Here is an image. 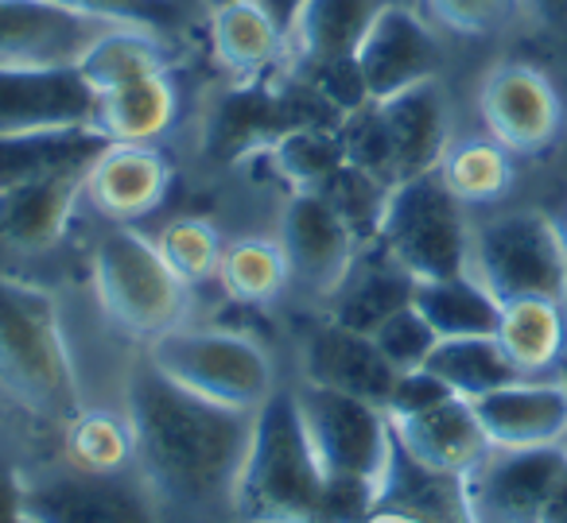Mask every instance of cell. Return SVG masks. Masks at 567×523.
I'll list each match as a JSON object with an SVG mask.
<instances>
[{"label":"cell","mask_w":567,"mask_h":523,"mask_svg":"<svg viewBox=\"0 0 567 523\" xmlns=\"http://www.w3.org/2000/svg\"><path fill=\"white\" fill-rule=\"evenodd\" d=\"M128 430L136 466L152 489L175 500L234 492L249 446L252 411H234L167 380L148 357L128 376Z\"/></svg>","instance_id":"6da1fadb"},{"label":"cell","mask_w":567,"mask_h":523,"mask_svg":"<svg viewBox=\"0 0 567 523\" xmlns=\"http://www.w3.org/2000/svg\"><path fill=\"white\" fill-rule=\"evenodd\" d=\"M327 473L308 438L296 391L276 388L252 411L234 500L245 523H316Z\"/></svg>","instance_id":"7a4b0ae2"},{"label":"cell","mask_w":567,"mask_h":523,"mask_svg":"<svg viewBox=\"0 0 567 523\" xmlns=\"http://www.w3.org/2000/svg\"><path fill=\"white\" fill-rule=\"evenodd\" d=\"M0 388L63 427L86 411L55 299L17 275H0Z\"/></svg>","instance_id":"3957f363"},{"label":"cell","mask_w":567,"mask_h":523,"mask_svg":"<svg viewBox=\"0 0 567 523\" xmlns=\"http://www.w3.org/2000/svg\"><path fill=\"white\" fill-rule=\"evenodd\" d=\"M381 252L412 280H447L471 272V233L463 202L440 171L404 179L389 190L378 226Z\"/></svg>","instance_id":"277c9868"},{"label":"cell","mask_w":567,"mask_h":523,"mask_svg":"<svg viewBox=\"0 0 567 523\" xmlns=\"http://www.w3.org/2000/svg\"><path fill=\"white\" fill-rule=\"evenodd\" d=\"M144 357L179 388L234 411H257L272 396V360L245 334L172 326L152 337Z\"/></svg>","instance_id":"5b68a950"},{"label":"cell","mask_w":567,"mask_h":523,"mask_svg":"<svg viewBox=\"0 0 567 523\" xmlns=\"http://www.w3.org/2000/svg\"><path fill=\"white\" fill-rule=\"evenodd\" d=\"M94 291L102 299V311L125 334L152 342L164 330L179 326L187 283L167 268L156 241L117 226L102 237L94 252Z\"/></svg>","instance_id":"8992f818"},{"label":"cell","mask_w":567,"mask_h":523,"mask_svg":"<svg viewBox=\"0 0 567 523\" xmlns=\"http://www.w3.org/2000/svg\"><path fill=\"white\" fill-rule=\"evenodd\" d=\"M471 268L497 303L567 299V244L551 218L536 210L502 213L471 237Z\"/></svg>","instance_id":"52a82bcc"},{"label":"cell","mask_w":567,"mask_h":523,"mask_svg":"<svg viewBox=\"0 0 567 523\" xmlns=\"http://www.w3.org/2000/svg\"><path fill=\"white\" fill-rule=\"evenodd\" d=\"M308 438L327 477H365L385 489L396 458L393 422L385 407L347 391L303 384L296 391Z\"/></svg>","instance_id":"ba28073f"},{"label":"cell","mask_w":567,"mask_h":523,"mask_svg":"<svg viewBox=\"0 0 567 523\" xmlns=\"http://www.w3.org/2000/svg\"><path fill=\"white\" fill-rule=\"evenodd\" d=\"M319 113H334L316 90L303 82L300 90H272L265 82H241L229 90L210 113L206 125V156L218 164H237L252 151H272L284 136L300 128H331ZM339 117V113H334ZM342 121V117H339Z\"/></svg>","instance_id":"9c48e42d"},{"label":"cell","mask_w":567,"mask_h":523,"mask_svg":"<svg viewBox=\"0 0 567 523\" xmlns=\"http://www.w3.org/2000/svg\"><path fill=\"white\" fill-rule=\"evenodd\" d=\"M567 469L564 446H528V450H497L482 458V466L466 484V508L474 523H536L548 496L556 492Z\"/></svg>","instance_id":"30bf717a"},{"label":"cell","mask_w":567,"mask_h":523,"mask_svg":"<svg viewBox=\"0 0 567 523\" xmlns=\"http://www.w3.org/2000/svg\"><path fill=\"white\" fill-rule=\"evenodd\" d=\"M97 121V94L79 66L0 63V136Z\"/></svg>","instance_id":"8fae6325"},{"label":"cell","mask_w":567,"mask_h":523,"mask_svg":"<svg viewBox=\"0 0 567 523\" xmlns=\"http://www.w3.org/2000/svg\"><path fill=\"white\" fill-rule=\"evenodd\" d=\"M288 272L311 295H334L354 268L358 237L323 195H292L280 221Z\"/></svg>","instance_id":"7c38bea8"},{"label":"cell","mask_w":567,"mask_h":523,"mask_svg":"<svg viewBox=\"0 0 567 523\" xmlns=\"http://www.w3.org/2000/svg\"><path fill=\"white\" fill-rule=\"evenodd\" d=\"M110 28L117 24L82 17L55 0H0V63L79 66Z\"/></svg>","instance_id":"4fadbf2b"},{"label":"cell","mask_w":567,"mask_h":523,"mask_svg":"<svg viewBox=\"0 0 567 523\" xmlns=\"http://www.w3.org/2000/svg\"><path fill=\"white\" fill-rule=\"evenodd\" d=\"M24 523H159L148 492L117 473H71L24 484Z\"/></svg>","instance_id":"5bb4252c"},{"label":"cell","mask_w":567,"mask_h":523,"mask_svg":"<svg viewBox=\"0 0 567 523\" xmlns=\"http://www.w3.org/2000/svg\"><path fill=\"white\" fill-rule=\"evenodd\" d=\"M489 446L497 450H528V446H559L567 438V384L528 380L471 399Z\"/></svg>","instance_id":"9a60e30c"},{"label":"cell","mask_w":567,"mask_h":523,"mask_svg":"<svg viewBox=\"0 0 567 523\" xmlns=\"http://www.w3.org/2000/svg\"><path fill=\"white\" fill-rule=\"evenodd\" d=\"M358 66H362L370 102H389V97L435 79L440 43L409 9L389 4L358 48Z\"/></svg>","instance_id":"2e32d148"},{"label":"cell","mask_w":567,"mask_h":523,"mask_svg":"<svg viewBox=\"0 0 567 523\" xmlns=\"http://www.w3.org/2000/svg\"><path fill=\"white\" fill-rule=\"evenodd\" d=\"M482 121L505 151H540L559 128V102L533 66H497L482 86Z\"/></svg>","instance_id":"e0dca14e"},{"label":"cell","mask_w":567,"mask_h":523,"mask_svg":"<svg viewBox=\"0 0 567 523\" xmlns=\"http://www.w3.org/2000/svg\"><path fill=\"white\" fill-rule=\"evenodd\" d=\"M396 376L401 373L389 365L373 334H358V330L342 326L334 318L327 326L311 330L308 345H303V380L319 384V388L347 391V396L385 407Z\"/></svg>","instance_id":"ac0fdd59"},{"label":"cell","mask_w":567,"mask_h":523,"mask_svg":"<svg viewBox=\"0 0 567 523\" xmlns=\"http://www.w3.org/2000/svg\"><path fill=\"white\" fill-rule=\"evenodd\" d=\"M393 438L396 450L409 453L412 461L451 477H471L489 453V438L474 415V404L463 396H451L447 404L412 419H396Z\"/></svg>","instance_id":"d6986e66"},{"label":"cell","mask_w":567,"mask_h":523,"mask_svg":"<svg viewBox=\"0 0 567 523\" xmlns=\"http://www.w3.org/2000/svg\"><path fill=\"white\" fill-rule=\"evenodd\" d=\"M385 121L389 148H393V187L416 175L440 171L447 156V102L435 79L404 90V94L378 102Z\"/></svg>","instance_id":"ffe728a7"},{"label":"cell","mask_w":567,"mask_h":523,"mask_svg":"<svg viewBox=\"0 0 567 523\" xmlns=\"http://www.w3.org/2000/svg\"><path fill=\"white\" fill-rule=\"evenodd\" d=\"M86 171H59L0 190V241L17 252H48L59 244L74 206L86 195Z\"/></svg>","instance_id":"44dd1931"},{"label":"cell","mask_w":567,"mask_h":523,"mask_svg":"<svg viewBox=\"0 0 567 523\" xmlns=\"http://www.w3.org/2000/svg\"><path fill=\"white\" fill-rule=\"evenodd\" d=\"M172 171L152 144H110L86 171V195L102 213L133 221L156 210Z\"/></svg>","instance_id":"7402d4cb"},{"label":"cell","mask_w":567,"mask_h":523,"mask_svg":"<svg viewBox=\"0 0 567 523\" xmlns=\"http://www.w3.org/2000/svg\"><path fill=\"white\" fill-rule=\"evenodd\" d=\"M110 144L113 140L97 125L0 136V190L48 179L59 171H86Z\"/></svg>","instance_id":"603a6c76"},{"label":"cell","mask_w":567,"mask_h":523,"mask_svg":"<svg viewBox=\"0 0 567 523\" xmlns=\"http://www.w3.org/2000/svg\"><path fill=\"white\" fill-rule=\"evenodd\" d=\"M389 4L393 0H308L288 40L296 43L303 63L354 59Z\"/></svg>","instance_id":"cb8c5ba5"},{"label":"cell","mask_w":567,"mask_h":523,"mask_svg":"<svg viewBox=\"0 0 567 523\" xmlns=\"http://www.w3.org/2000/svg\"><path fill=\"white\" fill-rule=\"evenodd\" d=\"M412 306L427 318L440 337H478L497 334L502 303L478 275H447V280H416Z\"/></svg>","instance_id":"d4e9b609"},{"label":"cell","mask_w":567,"mask_h":523,"mask_svg":"<svg viewBox=\"0 0 567 523\" xmlns=\"http://www.w3.org/2000/svg\"><path fill=\"white\" fill-rule=\"evenodd\" d=\"M210 35L221 71L241 82H257L284 48V32L268 20L257 0H234V4L214 9Z\"/></svg>","instance_id":"484cf974"},{"label":"cell","mask_w":567,"mask_h":523,"mask_svg":"<svg viewBox=\"0 0 567 523\" xmlns=\"http://www.w3.org/2000/svg\"><path fill=\"white\" fill-rule=\"evenodd\" d=\"M175 117V90L164 74L125 82L97 97L94 125L110 136L113 144H152L164 136V128Z\"/></svg>","instance_id":"4316f807"},{"label":"cell","mask_w":567,"mask_h":523,"mask_svg":"<svg viewBox=\"0 0 567 523\" xmlns=\"http://www.w3.org/2000/svg\"><path fill=\"white\" fill-rule=\"evenodd\" d=\"M424 368H432V373L463 399H478V396H486V391L505 388V384H513L520 376V368L513 365L509 353L497 342V334L440 337L432 357L424 360Z\"/></svg>","instance_id":"83f0119b"},{"label":"cell","mask_w":567,"mask_h":523,"mask_svg":"<svg viewBox=\"0 0 567 523\" xmlns=\"http://www.w3.org/2000/svg\"><path fill=\"white\" fill-rule=\"evenodd\" d=\"M497 342L509 353L513 365L520 368V376L544 373L564 353L567 342L564 306L551 303V299H513V303H502Z\"/></svg>","instance_id":"f1b7e54d"},{"label":"cell","mask_w":567,"mask_h":523,"mask_svg":"<svg viewBox=\"0 0 567 523\" xmlns=\"http://www.w3.org/2000/svg\"><path fill=\"white\" fill-rule=\"evenodd\" d=\"M164 66H167V48L152 35V28L117 24L82 55L79 71L94 86V94L102 97L110 90L125 86V82L164 74Z\"/></svg>","instance_id":"f546056e"},{"label":"cell","mask_w":567,"mask_h":523,"mask_svg":"<svg viewBox=\"0 0 567 523\" xmlns=\"http://www.w3.org/2000/svg\"><path fill=\"white\" fill-rule=\"evenodd\" d=\"M412 280L404 268H396L393 260H378V264H365L362 272L350 268V275L342 280V287L334 291L339 303H334V322L358 330V334H373L385 318H393L396 311L412 303Z\"/></svg>","instance_id":"4dcf8cb0"},{"label":"cell","mask_w":567,"mask_h":523,"mask_svg":"<svg viewBox=\"0 0 567 523\" xmlns=\"http://www.w3.org/2000/svg\"><path fill=\"white\" fill-rule=\"evenodd\" d=\"M218 280L229 299L252 306V303H272L288 287L292 272H288L280 241H237L229 249H221Z\"/></svg>","instance_id":"1f68e13d"},{"label":"cell","mask_w":567,"mask_h":523,"mask_svg":"<svg viewBox=\"0 0 567 523\" xmlns=\"http://www.w3.org/2000/svg\"><path fill=\"white\" fill-rule=\"evenodd\" d=\"M66 453L79 473H121L136 461L128 419L110 411H82L66 422Z\"/></svg>","instance_id":"d6a6232c"},{"label":"cell","mask_w":567,"mask_h":523,"mask_svg":"<svg viewBox=\"0 0 567 523\" xmlns=\"http://www.w3.org/2000/svg\"><path fill=\"white\" fill-rule=\"evenodd\" d=\"M272 164L292 182L296 195H323L327 182L342 171V144L334 128H300L272 148Z\"/></svg>","instance_id":"836d02e7"},{"label":"cell","mask_w":567,"mask_h":523,"mask_svg":"<svg viewBox=\"0 0 567 523\" xmlns=\"http://www.w3.org/2000/svg\"><path fill=\"white\" fill-rule=\"evenodd\" d=\"M440 175L458 202H494L505 195L513 171L509 156L497 140H466L455 151H447L440 164Z\"/></svg>","instance_id":"e575fe53"},{"label":"cell","mask_w":567,"mask_h":523,"mask_svg":"<svg viewBox=\"0 0 567 523\" xmlns=\"http://www.w3.org/2000/svg\"><path fill=\"white\" fill-rule=\"evenodd\" d=\"M156 249H159V257L167 260V268H172L187 287L218 272V260H221L218 233H214V226H206V221H198V218L172 221V226L159 233Z\"/></svg>","instance_id":"d590c367"},{"label":"cell","mask_w":567,"mask_h":523,"mask_svg":"<svg viewBox=\"0 0 567 523\" xmlns=\"http://www.w3.org/2000/svg\"><path fill=\"white\" fill-rule=\"evenodd\" d=\"M334 133H339L342 159L350 167H358V171L393 187V148H389V133H385V121H381L378 102L362 105L358 113H347Z\"/></svg>","instance_id":"8d00e7d4"},{"label":"cell","mask_w":567,"mask_h":523,"mask_svg":"<svg viewBox=\"0 0 567 523\" xmlns=\"http://www.w3.org/2000/svg\"><path fill=\"white\" fill-rule=\"evenodd\" d=\"M389 182L373 179V175L358 171V167L342 164V171L327 182L323 198L342 213L354 237H378V226H381V213H385V202H389Z\"/></svg>","instance_id":"74e56055"},{"label":"cell","mask_w":567,"mask_h":523,"mask_svg":"<svg viewBox=\"0 0 567 523\" xmlns=\"http://www.w3.org/2000/svg\"><path fill=\"white\" fill-rule=\"evenodd\" d=\"M373 342H378V349L385 353L396 373H409V368H424V360L432 357L440 334H435L424 314L409 303L404 311H396L393 318H385L373 330Z\"/></svg>","instance_id":"f35d334b"},{"label":"cell","mask_w":567,"mask_h":523,"mask_svg":"<svg viewBox=\"0 0 567 523\" xmlns=\"http://www.w3.org/2000/svg\"><path fill=\"white\" fill-rule=\"evenodd\" d=\"M303 82L331 105L339 117L358 113L362 105H370V90H365L362 66L354 59H334V63H303Z\"/></svg>","instance_id":"ab89813d"},{"label":"cell","mask_w":567,"mask_h":523,"mask_svg":"<svg viewBox=\"0 0 567 523\" xmlns=\"http://www.w3.org/2000/svg\"><path fill=\"white\" fill-rule=\"evenodd\" d=\"M63 9L82 17L105 20V24H133V28H172L179 20L175 0H55Z\"/></svg>","instance_id":"60d3db41"},{"label":"cell","mask_w":567,"mask_h":523,"mask_svg":"<svg viewBox=\"0 0 567 523\" xmlns=\"http://www.w3.org/2000/svg\"><path fill=\"white\" fill-rule=\"evenodd\" d=\"M381 484L365 477H327L316 523H365L381 508Z\"/></svg>","instance_id":"b9f144b4"},{"label":"cell","mask_w":567,"mask_h":523,"mask_svg":"<svg viewBox=\"0 0 567 523\" xmlns=\"http://www.w3.org/2000/svg\"><path fill=\"white\" fill-rule=\"evenodd\" d=\"M451 396H455V391H451L432 368H409V373L396 376L393 391H389V399H385V415H389V422L412 419V415H424V411H432V407L447 404Z\"/></svg>","instance_id":"7bdbcfd3"},{"label":"cell","mask_w":567,"mask_h":523,"mask_svg":"<svg viewBox=\"0 0 567 523\" xmlns=\"http://www.w3.org/2000/svg\"><path fill=\"white\" fill-rule=\"evenodd\" d=\"M435 9V17L455 32H489L505 20V12L513 9V0H427Z\"/></svg>","instance_id":"ee69618b"},{"label":"cell","mask_w":567,"mask_h":523,"mask_svg":"<svg viewBox=\"0 0 567 523\" xmlns=\"http://www.w3.org/2000/svg\"><path fill=\"white\" fill-rule=\"evenodd\" d=\"M0 523H24V484L0 473Z\"/></svg>","instance_id":"f6af8a7d"},{"label":"cell","mask_w":567,"mask_h":523,"mask_svg":"<svg viewBox=\"0 0 567 523\" xmlns=\"http://www.w3.org/2000/svg\"><path fill=\"white\" fill-rule=\"evenodd\" d=\"M257 4L268 12V20H272V24L280 28L284 40H288V32H292L296 17L303 12V4H308V0H257Z\"/></svg>","instance_id":"bcb514c9"},{"label":"cell","mask_w":567,"mask_h":523,"mask_svg":"<svg viewBox=\"0 0 567 523\" xmlns=\"http://www.w3.org/2000/svg\"><path fill=\"white\" fill-rule=\"evenodd\" d=\"M536 523H567V469L559 477L556 492L548 496V504H544V512L536 515Z\"/></svg>","instance_id":"7dc6e473"},{"label":"cell","mask_w":567,"mask_h":523,"mask_svg":"<svg viewBox=\"0 0 567 523\" xmlns=\"http://www.w3.org/2000/svg\"><path fill=\"white\" fill-rule=\"evenodd\" d=\"M528 4L544 24H564L567 20V0H528Z\"/></svg>","instance_id":"c3c4849f"},{"label":"cell","mask_w":567,"mask_h":523,"mask_svg":"<svg viewBox=\"0 0 567 523\" xmlns=\"http://www.w3.org/2000/svg\"><path fill=\"white\" fill-rule=\"evenodd\" d=\"M365 523H427V520H420V515H412V512H401V508H385V504H381Z\"/></svg>","instance_id":"681fc988"},{"label":"cell","mask_w":567,"mask_h":523,"mask_svg":"<svg viewBox=\"0 0 567 523\" xmlns=\"http://www.w3.org/2000/svg\"><path fill=\"white\" fill-rule=\"evenodd\" d=\"M206 4H210V9H221V4H234V0H206Z\"/></svg>","instance_id":"f907efd6"},{"label":"cell","mask_w":567,"mask_h":523,"mask_svg":"<svg viewBox=\"0 0 567 523\" xmlns=\"http://www.w3.org/2000/svg\"><path fill=\"white\" fill-rule=\"evenodd\" d=\"M559 233H564V244H567V213H564V221H559Z\"/></svg>","instance_id":"816d5d0a"},{"label":"cell","mask_w":567,"mask_h":523,"mask_svg":"<svg viewBox=\"0 0 567 523\" xmlns=\"http://www.w3.org/2000/svg\"><path fill=\"white\" fill-rule=\"evenodd\" d=\"M559 380H564V384H567V360H564V368H559Z\"/></svg>","instance_id":"f5cc1de1"}]
</instances>
